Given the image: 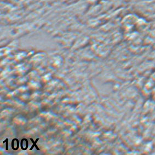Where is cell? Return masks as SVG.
I'll use <instances>...</instances> for the list:
<instances>
[{
	"instance_id": "5",
	"label": "cell",
	"mask_w": 155,
	"mask_h": 155,
	"mask_svg": "<svg viewBox=\"0 0 155 155\" xmlns=\"http://www.w3.org/2000/svg\"><path fill=\"white\" fill-rule=\"evenodd\" d=\"M88 2H90V3H94L95 2H96L97 0H87Z\"/></svg>"
},
{
	"instance_id": "1",
	"label": "cell",
	"mask_w": 155,
	"mask_h": 155,
	"mask_svg": "<svg viewBox=\"0 0 155 155\" xmlns=\"http://www.w3.org/2000/svg\"><path fill=\"white\" fill-rule=\"evenodd\" d=\"M24 139H23L22 140H21V143H20V145H21V148L22 149L24 150V151H25L27 150V149L28 148V141L27 140V139H25V144H24Z\"/></svg>"
},
{
	"instance_id": "4",
	"label": "cell",
	"mask_w": 155,
	"mask_h": 155,
	"mask_svg": "<svg viewBox=\"0 0 155 155\" xmlns=\"http://www.w3.org/2000/svg\"><path fill=\"white\" fill-rule=\"evenodd\" d=\"M6 141V150H8V139H6V140H5Z\"/></svg>"
},
{
	"instance_id": "2",
	"label": "cell",
	"mask_w": 155,
	"mask_h": 155,
	"mask_svg": "<svg viewBox=\"0 0 155 155\" xmlns=\"http://www.w3.org/2000/svg\"><path fill=\"white\" fill-rule=\"evenodd\" d=\"M15 139H13L12 140V148H14V145H15V147H16L15 149H16L17 150H18V149H19V141L18 139H17V138H16V142H15ZM16 149L15 150V149H14V150H15V151H16Z\"/></svg>"
},
{
	"instance_id": "3",
	"label": "cell",
	"mask_w": 155,
	"mask_h": 155,
	"mask_svg": "<svg viewBox=\"0 0 155 155\" xmlns=\"http://www.w3.org/2000/svg\"><path fill=\"white\" fill-rule=\"evenodd\" d=\"M39 138H37L36 139V141H34V140H33V139L32 138H30V140L32 141V143H33V145H32V146H31V148L30 149V150H32V149H33V148H34V147H35L36 148V149L38 150V151H39L40 149H39V148H38V146H37V145H36V143H37V141H38V140H39Z\"/></svg>"
}]
</instances>
